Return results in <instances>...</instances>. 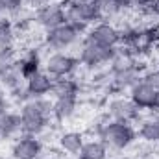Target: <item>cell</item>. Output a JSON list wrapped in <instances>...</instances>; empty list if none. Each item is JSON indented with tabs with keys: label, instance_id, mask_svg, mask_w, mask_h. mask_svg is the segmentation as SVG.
Wrapping results in <instances>:
<instances>
[{
	"label": "cell",
	"instance_id": "obj_11",
	"mask_svg": "<svg viewBox=\"0 0 159 159\" xmlns=\"http://www.w3.org/2000/svg\"><path fill=\"white\" fill-rule=\"evenodd\" d=\"M107 117L111 120H119V122L137 124L143 117V111L129 100V96L117 94L115 98L107 102Z\"/></svg>",
	"mask_w": 159,
	"mask_h": 159
},
{
	"label": "cell",
	"instance_id": "obj_23",
	"mask_svg": "<svg viewBox=\"0 0 159 159\" xmlns=\"http://www.w3.org/2000/svg\"><path fill=\"white\" fill-rule=\"evenodd\" d=\"M17 57H19V52H17V48H15V46L0 48V76L13 69V65H15V59H17Z\"/></svg>",
	"mask_w": 159,
	"mask_h": 159
},
{
	"label": "cell",
	"instance_id": "obj_3",
	"mask_svg": "<svg viewBox=\"0 0 159 159\" xmlns=\"http://www.w3.org/2000/svg\"><path fill=\"white\" fill-rule=\"evenodd\" d=\"M117 52H119V48L100 46V44L91 43V41H87L85 37H83L81 43L78 44V52H76V56H78L80 65H81L83 69L96 72V70H100V69L111 65V61L115 59Z\"/></svg>",
	"mask_w": 159,
	"mask_h": 159
},
{
	"label": "cell",
	"instance_id": "obj_8",
	"mask_svg": "<svg viewBox=\"0 0 159 159\" xmlns=\"http://www.w3.org/2000/svg\"><path fill=\"white\" fill-rule=\"evenodd\" d=\"M128 96L143 113L159 111V89H156L143 78H139L128 89Z\"/></svg>",
	"mask_w": 159,
	"mask_h": 159
},
{
	"label": "cell",
	"instance_id": "obj_13",
	"mask_svg": "<svg viewBox=\"0 0 159 159\" xmlns=\"http://www.w3.org/2000/svg\"><path fill=\"white\" fill-rule=\"evenodd\" d=\"M98 15L102 20H117L120 17L128 15L129 11H133L131 0H96L94 2Z\"/></svg>",
	"mask_w": 159,
	"mask_h": 159
},
{
	"label": "cell",
	"instance_id": "obj_14",
	"mask_svg": "<svg viewBox=\"0 0 159 159\" xmlns=\"http://www.w3.org/2000/svg\"><path fill=\"white\" fill-rule=\"evenodd\" d=\"M54 81H56V80L43 69L41 72H37V74H34L32 78L26 80L24 85H26V91H28L30 98H44V96H50V94H52Z\"/></svg>",
	"mask_w": 159,
	"mask_h": 159
},
{
	"label": "cell",
	"instance_id": "obj_24",
	"mask_svg": "<svg viewBox=\"0 0 159 159\" xmlns=\"http://www.w3.org/2000/svg\"><path fill=\"white\" fill-rule=\"evenodd\" d=\"M20 85H24V80H22V76L15 69H11V70H7L6 74L0 76V87L4 91H7V93L17 89V87H20Z\"/></svg>",
	"mask_w": 159,
	"mask_h": 159
},
{
	"label": "cell",
	"instance_id": "obj_20",
	"mask_svg": "<svg viewBox=\"0 0 159 159\" xmlns=\"http://www.w3.org/2000/svg\"><path fill=\"white\" fill-rule=\"evenodd\" d=\"M76 159H109V150L96 137V139H91V141L83 143V146L78 152Z\"/></svg>",
	"mask_w": 159,
	"mask_h": 159
},
{
	"label": "cell",
	"instance_id": "obj_1",
	"mask_svg": "<svg viewBox=\"0 0 159 159\" xmlns=\"http://www.w3.org/2000/svg\"><path fill=\"white\" fill-rule=\"evenodd\" d=\"M19 117H20V133L37 135L41 137L52 119V100L50 96L44 98H30L22 106H19Z\"/></svg>",
	"mask_w": 159,
	"mask_h": 159
},
{
	"label": "cell",
	"instance_id": "obj_29",
	"mask_svg": "<svg viewBox=\"0 0 159 159\" xmlns=\"http://www.w3.org/2000/svg\"><path fill=\"white\" fill-rule=\"evenodd\" d=\"M69 2H85V4H94L96 0H69ZM69 2H67V4H69Z\"/></svg>",
	"mask_w": 159,
	"mask_h": 159
},
{
	"label": "cell",
	"instance_id": "obj_22",
	"mask_svg": "<svg viewBox=\"0 0 159 159\" xmlns=\"http://www.w3.org/2000/svg\"><path fill=\"white\" fill-rule=\"evenodd\" d=\"M0 11L4 17L17 19L26 11V0H0Z\"/></svg>",
	"mask_w": 159,
	"mask_h": 159
},
{
	"label": "cell",
	"instance_id": "obj_9",
	"mask_svg": "<svg viewBox=\"0 0 159 159\" xmlns=\"http://www.w3.org/2000/svg\"><path fill=\"white\" fill-rule=\"evenodd\" d=\"M87 41L91 43H96L100 46H107V48H119L120 41H122V32H120V26L111 22V20H98L96 24H93L85 35Z\"/></svg>",
	"mask_w": 159,
	"mask_h": 159
},
{
	"label": "cell",
	"instance_id": "obj_10",
	"mask_svg": "<svg viewBox=\"0 0 159 159\" xmlns=\"http://www.w3.org/2000/svg\"><path fill=\"white\" fill-rule=\"evenodd\" d=\"M44 152V144L37 135L19 133L11 146H9V157L11 159H41Z\"/></svg>",
	"mask_w": 159,
	"mask_h": 159
},
{
	"label": "cell",
	"instance_id": "obj_27",
	"mask_svg": "<svg viewBox=\"0 0 159 159\" xmlns=\"http://www.w3.org/2000/svg\"><path fill=\"white\" fill-rule=\"evenodd\" d=\"M154 2H157V0H131V6H133V9H141V7L150 6Z\"/></svg>",
	"mask_w": 159,
	"mask_h": 159
},
{
	"label": "cell",
	"instance_id": "obj_2",
	"mask_svg": "<svg viewBox=\"0 0 159 159\" xmlns=\"http://www.w3.org/2000/svg\"><path fill=\"white\" fill-rule=\"evenodd\" d=\"M96 137L107 146L109 152H124V150L131 148L139 139L135 124L119 122V120H107L98 129Z\"/></svg>",
	"mask_w": 159,
	"mask_h": 159
},
{
	"label": "cell",
	"instance_id": "obj_30",
	"mask_svg": "<svg viewBox=\"0 0 159 159\" xmlns=\"http://www.w3.org/2000/svg\"><path fill=\"white\" fill-rule=\"evenodd\" d=\"M0 159H11V157H6V156H2V154H0Z\"/></svg>",
	"mask_w": 159,
	"mask_h": 159
},
{
	"label": "cell",
	"instance_id": "obj_7",
	"mask_svg": "<svg viewBox=\"0 0 159 159\" xmlns=\"http://www.w3.org/2000/svg\"><path fill=\"white\" fill-rule=\"evenodd\" d=\"M65 13H67V22H70L74 28L85 35V32L96 24L100 19L98 9L94 4H85V2H69L65 4Z\"/></svg>",
	"mask_w": 159,
	"mask_h": 159
},
{
	"label": "cell",
	"instance_id": "obj_26",
	"mask_svg": "<svg viewBox=\"0 0 159 159\" xmlns=\"http://www.w3.org/2000/svg\"><path fill=\"white\" fill-rule=\"evenodd\" d=\"M9 109H11L9 94H7V91H4V89L0 87V115H2V113H6V111H9Z\"/></svg>",
	"mask_w": 159,
	"mask_h": 159
},
{
	"label": "cell",
	"instance_id": "obj_4",
	"mask_svg": "<svg viewBox=\"0 0 159 159\" xmlns=\"http://www.w3.org/2000/svg\"><path fill=\"white\" fill-rule=\"evenodd\" d=\"M81 39H83V34L70 22H65L48 32H43V46L48 52H69L76 48Z\"/></svg>",
	"mask_w": 159,
	"mask_h": 159
},
{
	"label": "cell",
	"instance_id": "obj_6",
	"mask_svg": "<svg viewBox=\"0 0 159 159\" xmlns=\"http://www.w3.org/2000/svg\"><path fill=\"white\" fill-rule=\"evenodd\" d=\"M32 19H34V24L39 26L43 32H48L56 26H61L67 22L65 4L61 0H48L46 4L32 9Z\"/></svg>",
	"mask_w": 159,
	"mask_h": 159
},
{
	"label": "cell",
	"instance_id": "obj_31",
	"mask_svg": "<svg viewBox=\"0 0 159 159\" xmlns=\"http://www.w3.org/2000/svg\"><path fill=\"white\" fill-rule=\"evenodd\" d=\"M41 159H57V157H41Z\"/></svg>",
	"mask_w": 159,
	"mask_h": 159
},
{
	"label": "cell",
	"instance_id": "obj_17",
	"mask_svg": "<svg viewBox=\"0 0 159 159\" xmlns=\"http://www.w3.org/2000/svg\"><path fill=\"white\" fill-rule=\"evenodd\" d=\"M80 98H54L52 100V119L57 122H69L78 113Z\"/></svg>",
	"mask_w": 159,
	"mask_h": 159
},
{
	"label": "cell",
	"instance_id": "obj_33",
	"mask_svg": "<svg viewBox=\"0 0 159 159\" xmlns=\"http://www.w3.org/2000/svg\"><path fill=\"white\" fill-rule=\"evenodd\" d=\"M69 159H70V157H69ZM72 159H76V157H72Z\"/></svg>",
	"mask_w": 159,
	"mask_h": 159
},
{
	"label": "cell",
	"instance_id": "obj_28",
	"mask_svg": "<svg viewBox=\"0 0 159 159\" xmlns=\"http://www.w3.org/2000/svg\"><path fill=\"white\" fill-rule=\"evenodd\" d=\"M48 0H26V7H30V9H35V7H39L43 4H46Z\"/></svg>",
	"mask_w": 159,
	"mask_h": 159
},
{
	"label": "cell",
	"instance_id": "obj_19",
	"mask_svg": "<svg viewBox=\"0 0 159 159\" xmlns=\"http://www.w3.org/2000/svg\"><path fill=\"white\" fill-rule=\"evenodd\" d=\"M81 85L74 76L72 78H59L54 81L52 89V98H80Z\"/></svg>",
	"mask_w": 159,
	"mask_h": 159
},
{
	"label": "cell",
	"instance_id": "obj_21",
	"mask_svg": "<svg viewBox=\"0 0 159 159\" xmlns=\"http://www.w3.org/2000/svg\"><path fill=\"white\" fill-rule=\"evenodd\" d=\"M17 26H15V20L9 19V17H2L0 19V48H6V46H15L17 44Z\"/></svg>",
	"mask_w": 159,
	"mask_h": 159
},
{
	"label": "cell",
	"instance_id": "obj_16",
	"mask_svg": "<svg viewBox=\"0 0 159 159\" xmlns=\"http://www.w3.org/2000/svg\"><path fill=\"white\" fill-rule=\"evenodd\" d=\"M83 143H85V135L81 131H78V129H65L57 137L59 150L65 156H70V157H76L78 156V152L81 150Z\"/></svg>",
	"mask_w": 159,
	"mask_h": 159
},
{
	"label": "cell",
	"instance_id": "obj_5",
	"mask_svg": "<svg viewBox=\"0 0 159 159\" xmlns=\"http://www.w3.org/2000/svg\"><path fill=\"white\" fill-rule=\"evenodd\" d=\"M80 59L72 52H48L44 57V70L54 80L72 78L80 70Z\"/></svg>",
	"mask_w": 159,
	"mask_h": 159
},
{
	"label": "cell",
	"instance_id": "obj_32",
	"mask_svg": "<svg viewBox=\"0 0 159 159\" xmlns=\"http://www.w3.org/2000/svg\"><path fill=\"white\" fill-rule=\"evenodd\" d=\"M2 17H4V15H2V11H0V19H2Z\"/></svg>",
	"mask_w": 159,
	"mask_h": 159
},
{
	"label": "cell",
	"instance_id": "obj_25",
	"mask_svg": "<svg viewBox=\"0 0 159 159\" xmlns=\"http://www.w3.org/2000/svg\"><path fill=\"white\" fill-rule=\"evenodd\" d=\"M7 94H9V100H11V104H17V106H22L24 102H28V100H30V94H28V91H26V85H20V87H17V89L9 91Z\"/></svg>",
	"mask_w": 159,
	"mask_h": 159
},
{
	"label": "cell",
	"instance_id": "obj_15",
	"mask_svg": "<svg viewBox=\"0 0 159 159\" xmlns=\"http://www.w3.org/2000/svg\"><path fill=\"white\" fill-rule=\"evenodd\" d=\"M137 135L144 143L159 144V111H152L146 117H141L137 126Z\"/></svg>",
	"mask_w": 159,
	"mask_h": 159
},
{
	"label": "cell",
	"instance_id": "obj_34",
	"mask_svg": "<svg viewBox=\"0 0 159 159\" xmlns=\"http://www.w3.org/2000/svg\"><path fill=\"white\" fill-rule=\"evenodd\" d=\"M157 6H159V0H157Z\"/></svg>",
	"mask_w": 159,
	"mask_h": 159
},
{
	"label": "cell",
	"instance_id": "obj_12",
	"mask_svg": "<svg viewBox=\"0 0 159 159\" xmlns=\"http://www.w3.org/2000/svg\"><path fill=\"white\" fill-rule=\"evenodd\" d=\"M43 67H44V57L39 48H30L24 54H19V57L15 59V65H13V69L22 76L24 81L32 78L34 74L41 72Z\"/></svg>",
	"mask_w": 159,
	"mask_h": 159
},
{
	"label": "cell",
	"instance_id": "obj_18",
	"mask_svg": "<svg viewBox=\"0 0 159 159\" xmlns=\"http://www.w3.org/2000/svg\"><path fill=\"white\" fill-rule=\"evenodd\" d=\"M20 133V117L19 111H6L0 115V143L13 141Z\"/></svg>",
	"mask_w": 159,
	"mask_h": 159
}]
</instances>
